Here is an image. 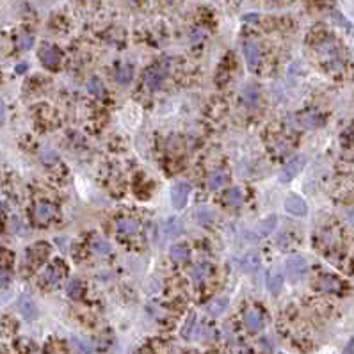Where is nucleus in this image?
<instances>
[{"label": "nucleus", "instance_id": "obj_18", "mask_svg": "<svg viewBox=\"0 0 354 354\" xmlns=\"http://www.w3.org/2000/svg\"><path fill=\"white\" fill-rule=\"evenodd\" d=\"M319 285H321V289L326 290V292H340V281L331 276H324Z\"/></svg>", "mask_w": 354, "mask_h": 354}, {"label": "nucleus", "instance_id": "obj_15", "mask_svg": "<svg viewBox=\"0 0 354 354\" xmlns=\"http://www.w3.org/2000/svg\"><path fill=\"white\" fill-rule=\"evenodd\" d=\"M224 203L232 205V207H237V205L242 203V192H240L239 187H232L230 191H226V194L223 196Z\"/></svg>", "mask_w": 354, "mask_h": 354}, {"label": "nucleus", "instance_id": "obj_7", "mask_svg": "<svg viewBox=\"0 0 354 354\" xmlns=\"http://www.w3.org/2000/svg\"><path fill=\"white\" fill-rule=\"evenodd\" d=\"M244 322L249 331H262L264 330V319H262L258 310H249L244 317Z\"/></svg>", "mask_w": 354, "mask_h": 354}, {"label": "nucleus", "instance_id": "obj_30", "mask_svg": "<svg viewBox=\"0 0 354 354\" xmlns=\"http://www.w3.org/2000/svg\"><path fill=\"white\" fill-rule=\"evenodd\" d=\"M12 223H14V228H16L14 232H16L18 235H27V233H29V228H27L23 223H20L16 217H12Z\"/></svg>", "mask_w": 354, "mask_h": 354}, {"label": "nucleus", "instance_id": "obj_4", "mask_svg": "<svg viewBox=\"0 0 354 354\" xmlns=\"http://www.w3.org/2000/svg\"><path fill=\"white\" fill-rule=\"evenodd\" d=\"M39 57L41 61H43V64L46 66V68L53 69L59 66V61H61V52H59L55 46L52 45H45L43 46V50L39 52Z\"/></svg>", "mask_w": 354, "mask_h": 354}, {"label": "nucleus", "instance_id": "obj_33", "mask_svg": "<svg viewBox=\"0 0 354 354\" xmlns=\"http://www.w3.org/2000/svg\"><path fill=\"white\" fill-rule=\"evenodd\" d=\"M7 283H9V276H7V273L5 271H2V287H7Z\"/></svg>", "mask_w": 354, "mask_h": 354}, {"label": "nucleus", "instance_id": "obj_29", "mask_svg": "<svg viewBox=\"0 0 354 354\" xmlns=\"http://www.w3.org/2000/svg\"><path fill=\"white\" fill-rule=\"evenodd\" d=\"M41 159H43V162H46V164H53V162H57V153L55 151H43L41 153Z\"/></svg>", "mask_w": 354, "mask_h": 354}, {"label": "nucleus", "instance_id": "obj_31", "mask_svg": "<svg viewBox=\"0 0 354 354\" xmlns=\"http://www.w3.org/2000/svg\"><path fill=\"white\" fill-rule=\"evenodd\" d=\"M194 319H196V317H194V314H192L191 317H189V321H187V324H185V328L182 330V335H183L185 338L191 337V328H192V324H194Z\"/></svg>", "mask_w": 354, "mask_h": 354}, {"label": "nucleus", "instance_id": "obj_26", "mask_svg": "<svg viewBox=\"0 0 354 354\" xmlns=\"http://www.w3.org/2000/svg\"><path fill=\"white\" fill-rule=\"evenodd\" d=\"M301 121H303V125H305V126H308V128H314V126L321 125V116H319V114H315V112H312V114H306V116H303V118H301Z\"/></svg>", "mask_w": 354, "mask_h": 354}, {"label": "nucleus", "instance_id": "obj_13", "mask_svg": "<svg viewBox=\"0 0 354 354\" xmlns=\"http://www.w3.org/2000/svg\"><path fill=\"white\" fill-rule=\"evenodd\" d=\"M164 82V75L159 69H150L146 73V84L151 87V89H160Z\"/></svg>", "mask_w": 354, "mask_h": 354}, {"label": "nucleus", "instance_id": "obj_10", "mask_svg": "<svg viewBox=\"0 0 354 354\" xmlns=\"http://www.w3.org/2000/svg\"><path fill=\"white\" fill-rule=\"evenodd\" d=\"M34 216H36V219L39 221V223H46V221L55 216V208L48 203H39L34 208Z\"/></svg>", "mask_w": 354, "mask_h": 354}, {"label": "nucleus", "instance_id": "obj_17", "mask_svg": "<svg viewBox=\"0 0 354 354\" xmlns=\"http://www.w3.org/2000/svg\"><path fill=\"white\" fill-rule=\"evenodd\" d=\"M276 216H269L267 219H264L260 224H258V233L260 235H269V233H273L274 228H276Z\"/></svg>", "mask_w": 354, "mask_h": 354}, {"label": "nucleus", "instance_id": "obj_16", "mask_svg": "<svg viewBox=\"0 0 354 354\" xmlns=\"http://www.w3.org/2000/svg\"><path fill=\"white\" fill-rule=\"evenodd\" d=\"M171 258L175 262H187L189 260V248L185 244H176L171 248Z\"/></svg>", "mask_w": 354, "mask_h": 354}, {"label": "nucleus", "instance_id": "obj_35", "mask_svg": "<svg viewBox=\"0 0 354 354\" xmlns=\"http://www.w3.org/2000/svg\"><path fill=\"white\" fill-rule=\"evenodd\" d=\"M25 68H27V66H25V64H20V66H18V68H16V71H23Z\"/></svg>", "mask_w": 354, "mask_h": 354}, {"label": "nucleus", "instance_id": "obj_19", "mask_svg": "<svg viewBox=\"0 0 354 354\" xmlns=\"http://www.w3.org/2000/svg\"><path fill=\"white\" fill-rule=\"evenodd\" d=\"M182 230H183L182 223H180L178 219H175V217H173V219H169L166 223V230H164V232H166L167 237H178L180 233H182Z\"/></svg>", "mask_w": 354, "mask_h": 354}, {"label": "nucleus", "instance_id": "obj_24", "mask_svg": "<svg viewBox=\"0 0 354 354\" xmlns=\"http://www.w3.org/2000/svg\"><path fill=\"white\" fill-rule=\"evenodd\" d=\"M116 78H118L119 84H128L132 80V66H123L116 75Z\"/></svg>", "mask_w": 354, "mask_h": 354}, {"label": "nucleus", "instance_id": "obj_12", "mask_svg": "<svg viewBox=\"0 0 354 354\" xmlns=\"http://www.w3.org/2000/svg\"><path fill=\"white\" fill-rule=\"evenodd\" d=\"M226 306H228V299H226V297H221V299H216V301H212L210 305H207V312L212 317H219L224 310H226Z\"/></svg>", "mask_w": 354, "mask_h": 354}, {"label": "nucleus", "instance_id": "obj_34", "mask_svg": "<svg viewBox=\"0 0 354 354\" xmlns=\"http://www.w3.org/2000/svg\"><path fill=\"white\" fill-rule=\"evenodd\" d=\"M347 217H349V221L354 224V212H349V216H347Z\"/></svg>", "mask_w": 354, "mask_h": 354}, {"label": "nucleus", "instance_id": "obj_3", "mask_svg": "<svg viewBox=\"0 0 354 354\" xmlns=\"http://www.w3.org/2000/svg\"><path fill=\"white\" fill-rule=\"evenodd\" d=\"M189 192H191V185L187 182H178L171 187V201L176 210H180V208L187 205Z\"/></svg>", "mask_w": 354, "mask_h": 354}, {"label": "nucleus", "instance_id": "obj_11", "mask_svg": "<svg viewBox=\"0 0 354 354\" xmlns=\"http://www.w3.org/2000/svg\"><path fill=\"white\" fill-rule=\"evenodd\" d=\"M194 216H196L198 224H201V226H208V224H212L214 223V219H216V212L208 207H200L194 212Z\"/></svg>", "mask_w": 354, "mask_h": 354}, {"label": "nucleus", "instance_id": "obj_25", "mask_svg": "<svg viewBox=\"0 0 354 354\" xmlns=\"http://www.w3.org/2000/svg\"><path fill=\"white\" fill-rule=\"evenodd\" d=\"M68 296L69 297H73V299H80V292H82V287H80V283H78L77 280H71L68 283Z\"/></svg>", "mask_w": 354, "mask_h": 354}, {"label": "nucleus", "instance_id": "obj_2", "mask_svg": "<svg viewBox=\"0 0 354 354\" xmlns=\"http://www.w3.org/2000/svg\"><path fill=\"white\" fill-rule=\"evenodd\" d=\"M305 166H306V157L305 155H299V157L292 159L285 167H283V171H281V175H280V180L285 183L290 182V180H294L299 173L303 171V167Z\"/></svg>", "mask_w": 354, "mask_h": 354}, {"label": "nucleus", "instance_id": "obj_28", "mask_svg": "<svg viewBox=\"0 0 354 354\" xmlns=\"http://www.w3.org/2000/svg\"><path fill=\"white\" fill-rule=\"evenodd\" d=\"M87 86H89V91H91V93H93V94H102V93H103L102 82L98 80V78H91L89 84H87Z\"/></svg>", "mask_w": 354, "mask_h": 354}, {"label": "nucleus", "instance_id": "obj_14", "mask_svg": "<svg viewBox=\"0 0 354 354\" xmlns=\"http://www.w3.org/2000/svg\"><path fill=\"white\" fill-rule=\"evenodd\" d=\"M258 264H260V258H258L257 251L248 253V255L242 258V269H244L246 273H253V271L258 267Z\"/></svg>", "mask_w": 354, "mask_h": 354}, {"label": "nucleus", "instance_id": "obj_5", "mask_svg": "<svg viewBox=\"0 0 354 354\" xmlns=\"http://www.w3.org/2000/svg\"><path fill=\"white\" fill-rule=\"evenodd\" d=\"M285 208H287L289 214H292V216H299V217L306 216V212H308V207H306L305 200L299 198V196H296V194H292V196L287 198Z\"/></svg>", "mask_w": 354, "mask_h": 354}, {"label": "nucleus", "instance_id": "obj_1", "mask_svg": "<svg viewBox=\"0 0 354 354\" xmlns=\"http://www.w3.org/2000/svg\"><path fill=\"white\" fill-rule=\"evenodd\" d=\"M285 271L290 280H301L306 274V271H308V264H306V260L303 257H292L285 262Z\"/></svg>", "mask_w": 354, "mask_h": 354}, {"label": "nucleus", "instance_id": "obj_27", "mask_svg": "<svg viewBox=\"0 0 354 354\" xmlns=\"http://www.w3.org/2000/svg\"><path fill=\"white\" fill-rule=\"evenodd\" d=\"M93 249L98 253V255H107V253L110 251V244H109V242H107V240L98 239V240H94Z\"/></svg>", "mask_w": 354, "mask_h": 354}, {"label": "nucleus", "instance_id": "obj_20", "mask_svg": "<svg viewBox=\"0 0 354 354\" xmlns=\"http://www.w3.org/2000/svg\"><path fill=\"white\" fill-rule=\"evenodd\" d=\"M226 180H228L226 173L216 171V173H212L210 178H208V185H210V189H219V187H223L224 183H226Z\"/></svg>", "mask_w": 354, "mask_h": 354}, {"label": "nucleus", "instance_id": "obj_23", "mask_svg": "<svg viewBox=\"0 0 354 354\" xmlns=\"http://www.w3.org/2000/svg\"><path fill=\"white\" fill-rule=\"evenodd\" d=\"M207 274H208V265H198V267L192 269L191 276H192V281H194V283H201Z\"/></svg>", "mask_w": 354, "mask_h": 354}, {"label": "nucleus", "instance_id": "obj_8", "mask_svg": "<svg viewBox=\"0 0 354 354\" xmlns=\"http://www.w3.org/2000/svg\"><path fill=\"white\" fill-rule=\"evenodd\" d=\"M267 289L273 294H280V290L283 289V273L280 269H273L267 274Z\"/></svg>", "mask_w": 354, "mask_h": 354}, {"label": "nucleus", "instance_id": "obj_21", "mask_svg": "<svg viewBox=\"0 0 354 354\" xmlns=\"http://www.w3.org/2000/svg\"><path fill=\"white\" fill-rule=\"evenodd\" d=\"M137 228H139V224H137V221H134V219H121L118 223V230L121 233H134V232H137Z\"/></svg>", "mask_w": 354, "mask_h": 354}, {"label": "nucleus", "instance_id": "obj_6", "mask_svg": "<svg viewBox=\"0 0 354 354\" xmlns=\"http://www.w3.org/2000/svg\"><path fill=\"white\" fill-rule=\"evenodd\" d=\"M18 310L27 321H34L37 317V306L34 305L32 297L30 296H21L18 301Z\"/></svg>", "mask_w": 354, "mask_h": 354}, {"label": "nucleus", "instance_id": "obj_32", "mask_svg": "<svg viewBox=\"0 0 354 354\" xmlns=\"http://www.w3.org/2000/svg\"><path fill=\"white\" fill-rule=\"evenodd\" d=\"M32 41H34L32 36H23L20 39V48L21 50H29L30 46H32Z\"/></svg>", "mask_w": 354, "mask_h": 354}, {"label": "nucleus", "instance_id": "obj_22", "mask_svg": "<svg viewBox=\"0 0 354 354\" xmlns=\"http://www.w3.org/2000/svg\"><path fill=\"white\" fill-rule=\"evenodd\" d=\"M45 281L48 283V285H55V283H59V278H61V273H59L57 269H55V265H52V267H48L45 271Z\"/></svg>", "mask_w": 354, "mask_h": 354}, {"label": "nucleus", "instance_id": "obj_9", "mask_svg": "<svg viewBox=\"0 0 354 354\" xmlns=\"http://www.w3.org/2000/svg\"><path fill=\"white\" fill-rule=\"evenodd\" d=\"M244 55H246V61H248V66L249 68H255L260 61V48H258L257 43H253V41H248L244 45Z\"/></svg>", "mask_w": 354, "mask_h": 354}]
</instances>
